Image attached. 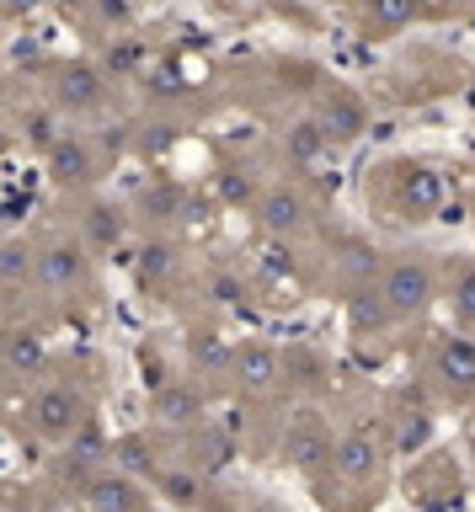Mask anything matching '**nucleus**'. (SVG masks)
Masks as SVG:
<instances>
[{"mask_svg": "<svg viewBox=\"0 0 475 512\" xmlns=\"http://www.w3.org/2000/svg\"><path fill=\"white\" fill-rule=\"evenodd\" d=\"M86 422H91V395H86L81 379L54 374L27 395V432H33L43 448H65Z\"/></svg>", "mask_w": 475, "mask_h": 512, "instance_id": "obj_1", "label": "nucleus"}, {"mask_svg": "<svg viewBox=\"0 0 475 512\" xmlns=\"http://www.w3.org/2000/svg\"><path fill=\"white\" fill-rule=\"evenodd\" d=\"M379 294H385L395 326H411V320H422L433 304L443 299V283H438V267L427 262L422 251H395L379 262Z\"/></svg>", "mask_w": 475, "mask_h": 512, "instance_id": "obj_2", "label": "nucleus"}, {"mask_svg": "<svg viewBox=\"0 0 475 512\" xmlns=\"http://www.w3.org/2000/svg\"><path fill=\"white\" fill-rule=\"evenodd\" d=\"M390 427L385 422H353L342 427L337 438V459H331V475L342 480L347 491H374L390 470Z\"/></svg>", "mask_w": 475, "mask_h": 512, "instance_id": "obj_3", "label": "nucleus"}, {"mask_svg": "<svg viewBox=\"0 0 475 512\" xmlns=\"http://www.w3.org/2000/svg\"><path fill=\"white\" fill-rule=\"evenodd\" d=\"M427 384L449 406H470L475 400V336L470 331H438L427 342Z\"/></svg>", "mask_w": 475, "mask_h": 512, "instance_id": "obj_4", "label": "nucleus"}, {"mask_svg": "<svg viewBox=\"0 0 475 512\" xmlns=\"http://www.w3.org/2000/svg\"><path fill=\"white\" fill-rule=\"evenodd\" d=\"M337 438L342 432H331L321 406H299L289 416V427H283V459H289L294 475L321 480L331 470V459H337Z\"/></svg>", "mask_w": 475, "mask_h": 512, "instance_id": "obj_5", "label": "nucleus"}, {"mask_svg": "<svg viewBox=\"0 0 475 512\" xmlns=\"http://www.w3.org/2000/svg\"><path fill=\"white\" fill-rule=\"evenodd\" d=\"M209 422V395L198 379H161L150 384V432L166 438H193Z\"/></svg>", "mask_w": 475, "mask_h": 512, "instance_id": "obj_6", "label": "nucleus"}, {"mask_svg": "<svg viewBox=\"0 0 475 512\" xmlns=\"http://www.w3.org/2000/svg\"><path fill=\"white\" fill-rule=\"evenodd\" d=\"M225 384L241 400H267L289 384V358L273 342H262V336H246V342H235V363Z\"/></svg>", "mask_w": 475, "mask_h": 512, "instance_id": "obj_7", "label": "nucleus"}, {"mask_svg": "<svg viewBox=\"0 0 475 512\" xmlns=\"http://www.w3.org/2000/svg\"><path fill=\"white\" fill-rule=\"evenodd\" d=\"M38 288L54 299H75L91 288V246L81 235H54L38 246Z\"/></svg>", "mask_w": 475, "mask_h": 512, "instance_id": "obj_8", "label": "nucleus"}, {"mask_svg": "<svg viewBox=\"0 0 475 512\" xmlns=\"http://www.w3.org/2000/svg\"><path fill=\"white\" fill-rule=\"evenodd\" d=\"M251 214H257L267 240H294L315 224V203L299 182H267L257 192V203H251Z\"/></svg>", "mask_w": 475, "mask_h": 512, "instance_id": "obj_9", "label": "nucleus"}, {"mask_svg": "<svg viewBox=\"0 0 475 512\" xmlns=\"http://www.w3.org/2000/svg\"><path fill=\"white\" fill-rule=\"evenodd\" d=\"M310 118L326 134L331 150H347V144H358L363 134H369V107H363V96L353 86H326L321 96H315Z\"/></svg>", "mask_w": 475, "mask_h": 512, "instance_id": "obj_10", "label": "nucleus"}, {"mask_svg": "<svg viewBox=\"0 0 475 512\" xmlns=\"http://www.w3.org/2000/svg\"><path fill=\"white\" fill-rule=\"evenodd\" d=\"M102 171H107V166H102V155L91 150L86 134H65L49 155H43V176H49L59 192H70V198H75V192H91V187H97Z\"/></svg>", "mask_w": 475, "mask_h": 512, "instance_id": "obj_11", "label": "nucleus"}, {"mask_svg": "<svg viewBox=\"0 0 475 512\" xmlns=\"http://www.w3.org/2000/svg\"><path fill=\"white\" fill-rule=\"evenodd\" d=\"M49 102L65 112V118H86V112H102V102H107V75H102L91 59L59 64V70H54V86H49Z\"/></svg>", "mask_w": 475, "mask_h": 512, "instance_id": "obj_12", "label": "nucleus"}, {"mask_svg": "<svg viewBox=\"0 0 475 512\" xmlns=\"http://www.w3.org/2000/svg\"><path fill=\"white\" fill-rule=\"evenodd\" d=\"M0 363H6V384H11V390H22V384H43V374H49V342H43V331L11 320L6 342H0Z\"/></svg>", "mask_w": 475, "mask_h": 512, "instance_id": "obj_13", "label": "nucleus"}, {"mask_svg": "<svg viewBox=\"0 0 475 512\" xmlns=\"http://www.w3.org/2000/svg\"><path fill=\"white\" fill-rule=\"evenodd\" d=\"M75 502H81V512H155L145 480L129 470H102L97 480H86V491Z\"/></svg>", "mask_w": 475, "mask_h": 512, "instance_id": "obj_14", "label": "nucleus"}, {"mask_svg": "<svg viewBox=\"0 0 475 512\" xmlns=\"http://www.w3.org/2000/svg\"><path fill=\"white\" fill-rule=\"evenodd\" d=\"M182 358H187V374H193L198 384L203 379H230V363H235V342H225L214 326H193L182 342Z\"/></svg>", "mask_w": 475, "mask_h": 512, "instance_id": "obj_15", "label": "nucleus"}, {"mask_svg": "<svg viewBox=\"0 0 475 512\" xmlns=\"http://www.w3.org/2000/svg\"><path fill=\"white\" fill-rule=\"evenodd\" d=\"M91 251H118L123 240H129V208L123 203H107V198H86L81 203V230Z\"/></svg>", "mask_w": 475, "mask_h": 512, "instance_id": "obj_16", "label": "nucleus"}, {"mask_svg": "<svg viewBox=\"0 0 475 512\" xmlns=\"http://www.w3.org/2000/svg\"><path fill=\"white\" fill-rule=\"evenodd\" d=\"M401 219H433L443 208V176L433 166H401Z\"/></svg>", "mask_w": 475, "mask_h": 512, "instance_id": "obj_17", "label": "nucleus"}, {"mask_svg": "<svg viewBox=\"0 0 475 512\" xmlns=\"http://www.w3.org/2000/svg\"><path fill=\"white\" fill-rule=\"evenodd\" d=\"M347 326H353L358 342L395 326V315H390L385 294H379V283H353V299H347Z\"/></svg>", "mask_w": 475, "mask_h": 512, "instance_id": "obj_18", "label": "nucleus"}, {"mask_svg": "<svg viewBox=\"0 0 475 512\" xmlns=\"http://www.w3.org/2000/svg\"><path fill=\"white\" fill-rule=\"evenodd\" d=\"M139 208H145L150 224H182L198 208V198H193V187H182V182H161V187H145Z\"/></svg>", "mask_w": 475, "mask_h": 512, "instance_id": "obj_19", "label": "nucleus"}, {"mask_svg": "<svg viewBox=\"0 0 475 512\" xmlns=\"http://www.w3.org/2000/svg\"><path fill=\"white\" fill-rule=\"evenodd\" d=\"M0 283H6V294L17 299L27 283H38V246L22 235H11L6 246H0Z\"/></svg>", "mask_w": 475, "mask_h": 512, "instance_id": "obj_20", "label": "nucleus"}, {"mask_svg": "<svg viewBox=\"0 0 475 512\" xmlns=\"http://www.w3.org/2000/svg\"><path fill=\"white\" fill-rule=\"evenodd\" d=\"M433 443V411L427 406H401L390 416V448L395 454H422Z\"/></svg>", "mask_w": 475, "mask_h": 512, "instance_id": "obj_21", "label": "nucleus"}, {"mask_svg": "<svg viewBox=\"0 0 475 512\" xmlns=\"http://www.w3.org/2000/svg\"><path fill=\"white\" fill-rule=\"evenodd\" d=\"M230 432L225 427H214V422H203L193 438H187V470H198V475H214L219 464L230 459Z\"/></svg>", "mask_w": 475, "mask_h": 512, "instance_id": "obj_22", "label": "nucleus"}, {"mask_svg": "<svg viewBox=\"0 0 475 512\" xmlns=\"http://www.w3.org/2000/svg\"><path fill=\"white\" fill-rule=\"evenodd\" d=\"M443 304H449L454 331H475V262H459L443 283Z\"/></svg>", "mask_w": 475, "mask_h": 512, "instance_id": "obj_23", "label": "nucleus"}, {"mask_svg": "<svg viewBox=\"0 0 475 512\" xmlns=\"http://www.w3.org/2000/svg\"><path fill=\"white\" fill-rule=\"evenodd\" d=\"M326 150H331V144H326V134H321V128H315V118H299V123H289V128H283V160H289L294 171L315 166V160H321Z\"/></svg>", "mask_w": 475, "mask_h": 512, "instance_id": "obj_24", "label": "nucleus"}, {"mask_svg": "<svg viewBox=\"0 0 475 512\" xmlns=\"http://www.w3.org/2000/svg\"><path fill=\"white\" fill-rule=\"evenodd\" d=\"M358 16L369 32H401L422 16V0H358Z\"/></svg>", "mask_w": 475, "mask_h": 512, "instance_id": "obj_25", "label": "nucleus"}, {"mask_svg": "<svg viewBox=\"0 0 475 512\" xmlns=\"http://www.w3.org/2000/svg\"><path fill=\"white\" fill-rule=\"evenodd\" d=\"M113 470H129V475H161V464H155V454H150V438H139V432L118 438V443H113Z\"/></svg>", "mask_w": 475, "mask_h": 512, "instance_id": "obj_26", "label": "nucleus"}, {"mask_svg": "<svg viewBox=\"0 0 475 512\" xmlns=\"http://www.w3.org/2000/svg\"><path fill=\"white\" fill-rule=\"evenodd\" d=\"M203 294H209L214 304H230V310H241V304L251 299V288L241 283V272H209V278H203Z\"/></svg>", "mask_w": 475, "mask_h": 512, "instance_id": "obj_27", "label": "nucleus"}, {"mask_svg": "<svg viewBox=\"0 0 475 512\" xmlns=\"http://www.w3.org/2000/svg\"><path fill=\"white\" fill-rule=\"evenodd\" d=\"M171 272H177V246L155 240V246L139 251V278H145V283H161V278H171Z\"/></svg>", "mask_w": 475, "mask_h": 512, "instance_id": "obj_28", "label": "nucleus"}, {"mask_svg": "<svg viewBox=\"0 0 475 512\" xmlns=\"http://www.w3.org/2000/svg\"><path fill=\"white\" fill-rule=\"evenodd\" d=\"M97 16H102V27H123L134 16L129 0H97Z\"/></svg>", "mask_w": 475, "mask_h": 512, "instance_id": "obj_29", "label": "nucleus"}, {"mask_svg": "<svg viewBox=\"0 0 475 512\" xmlns=\"http://www.w3.org/2000/svg\"><path fill=\"white\" fill-rule=\"evenodd\" d=\"M33 6H38V0H6V16L17 22V16H22V11H33Z\"/></svg>", "mask_w": 475, "mask_h": 512, "instance_id": "obj_30", "label": "nucleus"}, {"mask_svg": "<svg viewBox=\"0 0 475 512\" xmlns=\"http://www.w3.org/2000/svg\"><path fill=\"white\" fill-rule=\"evenodd\" d=\"M54 6H59V11H65V16H75V11H86V6H91V0H54Z\"/></svg>", "mask_w": 475, "mask_h": 512, "instance_id": "obj_31", "label": "nucleus"}]
</instances>
